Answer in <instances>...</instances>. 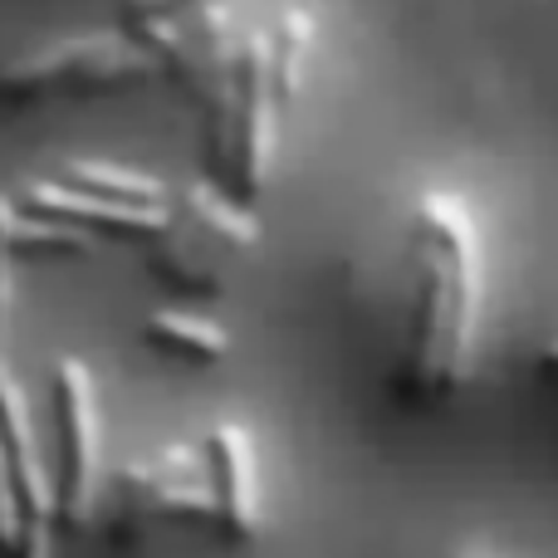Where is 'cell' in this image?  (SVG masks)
<instances>
[{
    "label": "cell",
    "instance_id": "6da1fadb",
    "mask_svg": "<svg viewBox=\"0 0 558 558\" xmlns=\"http://www.w3.org/2000/svg\"><path fill=\"white\" fill-rule=\"evenodd\" d=\"M412 260L416 299L402 383L416 402H441L471 383L485 308V255L461 196L426 192L416 202Z\"/></svg>",
    "mask_w": 558,
    "mask_h": 558
},
{
    "label": "cell",
    "instance_id": "7a4b0ae2",
    "mask_svg": "<svg viewBox=\"0 0 558 558\" xmlns=\"http://www.w3.org/2000/svg\"><path fill=\"white\" fill-rule=\"evenodd\" d=\"M157 74V59L118 29H74L25 49L0 69V108H25L64 94H108Z\"/></svg>",
    "mask_w": 558,
    "mask_h": 558
},
{
    "label": "cell",
    "instance_id": "3957f363",
    "mask_svg": "<svg viewBox=\"0 0 558 558\" xmlns=\"http://www.w3.org/2000/svg\"><path fill=\"white\" fill-rule=\"evenodd\" d=\"M98 514L118 539H137V534H153L162 524H211L202 451L167 446L147 461L123 465L113 485H104Z\"/></svg>",
    "mask_w": 558,
    "mask_h": 558
},
{
    "label": "cell",
    "instance_id": "277c9868",
    "mask_svg": "<svg viewBox=\"0 0 558 558\" xmlns=\"http://www.w3.org/2000/svg\"><path fill=\"white\" fill-rule=\"evenodd\" d=\"M54 422H59V481L54 514L69 530H88L104 500V416L98 387L78 357L54 363Z\"/></svg>",
    "mask_w": 558,
    "mask_h": 558
},
{
    "label": "cell",
    "instance_id": "5b68a950",
    "mask_svg": "<svg viewBox=\"0 0 558 558\" xmlns=\"http://www.w3.org/2000/svg\"><path fill=\"white\" fill-rule=\"evenodd\" d=\"M0 451H5L10 481H15L20 500V539L15 558H54V475L39 451L35 422H29V402L10 373H0Z\"/></svg>",
    "mask_w": 558,
    "mask_h": 558
},
{
    "label": "cell",
    "instance_id": "8992f818",
    "mask_svg": "<svg viewBox=\"0 0 558 558\" xmlns=\"http://www.w3.org/2000/svg\"><path fill=\"white\" fill-rule=\"evenodd\" d=\"M202 471H206V495H211V524L235 544L255 539L265 524V505H260L255 446H251V436H245V426L221 422L206 436Z\"/></svg>",
    "mask_w": 558,
    "mask_h": 558
},
{
    "label": "cell",
    "instance_id": "52a82bcc",
    "mask_svg": "<svg viewBox=\"0 0 558 558\" xmlns=\"http://www.w3.org/2000/svg\"><path fill=\"white\" fill-rule=\"evenodd\" d=\"M147 241H153V251H147L153 275L162 284L182 289V294H202V299L221 294L231 284V265L241 255L226 241H216L211 231H202L196 221H186L182 211H172V206H167V226L157 235H147Z\"/></svg>",
    "mask_w": 558,
    "mask_h": 558
},
{
    "label": "cell",
    "instance_id": "ba28073f",
    "mask_svg": "<svg viewBox=\"0 0 558 558\" xmlns=\"http://www.w3.org/2000/svg\"><path fill=\"white\" fill-rule=\"evenodd\" d=\"M20 211L35 216H54L64 226L98 235V231H118V235H157L167 226V206H133V202H113V196H94L78 192L69 182H29L20 192Z\"/></svg>",
    "mask_w": 558,
    "mask_h": 558
},
{
    "label": "cell",
    "instance_id": "9c48e42d",
    "mask_svg": "<svg viewBox=\"0 0 558 558\" xmlns=\"http://www.w3.org/2000/svg\"><path fill=\"white\" fill-rule=\"evenodd\" d=\"M167 206L182 211L186 221H196L202 231H211L216 241H226L241 255L260 245V221L251 216V206H241L235 196H226L221 186H182V196L167 202Z\"/></svg>",
    "mask_w": 558,
    "mask_h": 558
},
{
    "label": "cell",
    "instance_id": "30bf717a",
    "mask_svg": "<svg viewBox=\"0 0 558 558\" xmlns=\"http://www.w3.org/2000/svg\"><path fill=\"white\" fill-rule=\"evenodd\" d=\"M143 333L153 338L157 348H167V353L196 357V363H221V357L231 353V333H226L216 318L186 314V308H157V314H147Z\"/></svg>",
    "mask_w": 558,
    "mask_h": 558
},
{
    "label": "cell",
    "instance_id": "8fae6325",
    "mask_svg": "<svg viewBox=\"0 0 558 558\" xmlns=\"http://www.w3.org/2000/svg\"><path fill=\"white\" fill-rule=\"evenodd\" d=\"M59 182L78 186V192L94 196H113V202H133V206H167V186L157 177L137 172V167H118V162H94V157H78V162L64 167Z\"/></svg>",
    "mask_w": 558,
    "mask_h": 558
},
{
    "label": "cell",
    "instance_id": "7c38bea8",
    "mask_svg": "<svg viewBox=\"0 0 558 558\" xmlns=\"http://www.w3.org/2000/svg\"><path fill=\"white\" fill-rule=\"evenodd\" d=\"M314 45V25H308L304 10H284L279 25L265 35V59H270V84H275V98L299 94V74H304V54Z\"/></svg>",
    "mask_w": 558,
    "mask_h": 558
},
{
    "label": "cell",
    "instance_id": "4fadbf2b",
    "mask_svg": "<svg viewBox=\"0 0 558 558\" xmlns=\"http://www.w3.org/2000/svg\"><path fill=\"white\" fill-rule=\"evenodd\" d=\"M10 251L20 255H88L94 251V235L78 231V226H64L54 216H35V211H20L10 202Z\"/></svg>",
    "mask_w": 558,
    "mask_h": 558
},
{
    "label": "cell",
    "instance_id": "5bb4252c",
    "mask_svg": "<svg viewBox=\"0 0 558 558\" xmlns=\"http://www.w3.org/2000/svg\"><path fill=\"white\" fill-rule=\"evenodd\" d=\"M10 318H15V251H10V202L0 196V373H10Z\"/></svg>",
    "mask_w": 558,
    "mask_h": 558
},
{
    "label": "cell",
    "instance_id": "9a60e30c",
    "mask_svg": "<svg viewBox=\"0 0 558 558\" xmlns=\"http://www.w3.org/2000/svg\"><path fill=\"white\" fill-rule=\"evenodd\" d=\"M15 539H20V500H15L5 451H0V549H15Z\"/></svg>",
    "mask_w": 558,
    "mask_h": 558
},
{
    "label": "cell",
    "instance_id": "2e32d148",
    "mask_svg": "<svg viewBox=\"0 0 558 558\" xmlns=\"http://www.w3.org/2000/svg\"><path fill=\"white\" fill-rule=\"evenodd\" d=\"M186 5H202V0H123V20H153V15H172V10H186Z\"/></svg>",
    "mask_w": 558,
    "mask_h": 558
},
{
    "label": "cell",
    "instance_id": "e0dca14e",
    "mask_svg": "<svg viewBox=\"0 0 558 558\" xmlns=\"http://www.w3.org/2000/svg\"><path fill=\"white\" fill-rule=\"evenodd\" d=\"M544 367H554V373H558V338H554L549 348H544Z\"/></svg>",
    "mask_w": 558,
    "mask_h": 558
}]
</instances>
